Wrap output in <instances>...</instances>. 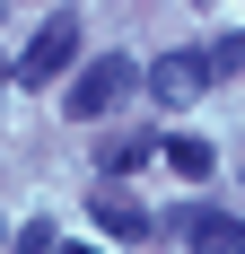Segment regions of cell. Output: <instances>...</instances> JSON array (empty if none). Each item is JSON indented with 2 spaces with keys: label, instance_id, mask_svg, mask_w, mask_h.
I'll use <instances>...</instances> for the list:
<instances>
[{
  "label": "cell",
  "instance_id": "6da1fadb",
  "mask_svg": "<svg viewBox=\"0 0 245 254\" xmlns=\"http://www.w3.org/2000/svg\"><path fill=\"white\" fill-rule=\"evenodd\" d=\"M131 88H140V62H131V53H105V62H88V70L70 79V123H97V114H114L122 97H131Z\"/></svg>",
  "mask_w": 245,
  "mask_h": 254
},
{
  "label": "cell",
  "instance_id": "7a4b0ae2",
  "mask_svg": "<svg viewBox=\"0 0 245 254\" xmlns=\"http://www.w3.org/2000/svg\"><path fill=\"white\" fill-rule=\"evenodd\" d=\"M70 62H79V9H53V18L35 26V44L18 53V70H9V79H26V88H53Z\"/></svg>",
  "mask_w": 245,
  "mask_h": 254
},
{
  "label": "cell",
  "instance_id": "3957f363",
  "mask_svg": "<svg viewBox=\"0 0 245 254\" xmlns=\"http://www.w3.org/2000/svg\"><path fill=\"white\" fill-rule=\"evenodd\" d=\"M149 97L158 105H193L201 88H219V79H210V44H184V53H158V62H149Z\"/></svg>",
  "mask_w": 245,
  "mask_h": 254
},
{
  "label": "cell",
  "instance_id": "277c9868",
  "mask_svg": "<svg viewBox=\"0 0 245 254\" xmlns=\"http://www.w3.org/2000/svg\"><path fill=\"white\" fill-rule=\"evenodd\" d=\"M88 210H97V228H105V237H149V210L131 202L122 184H97V202H88Z\"/></svg>",
  "mask_w": 245,
  "mask_h": 254
},
{
  "label": "cell",
  "instance_id": "5b68a950",
  "mask_svg": "<svg viewBox=\"0 0 245 254\" xmlns=\"http://www.w3.org/2000/svg\"><path fill=\"white\" fill-rule=\"evenodd\" d=\"M193 254H245V219H219V210H193Z\"/></svg>",
  "mask_w": 245,
  "mask_h": 254
},
{
  "label": "cell",
  "instance_id": "8992f818",
  "mask_svg": "<svg viewBox=\"0 0 245 254\" xmlns=\"http://www.w3.org/2000/svg\"><path fill=\"white\" fill-rule=\"evenodd\" d=\"M149 149H158L149 131H114V140H105V176H131V167H149Z\"/></svg>",
  "mask_w": 245,
  "mask_h": 254
},
{
  "label": "cell",
  "instance_id": "52a82bcc",
  "mask_svg": "<svg viewBox=\"0 0 245 254\" xmlns=\"http://www.w3.org/2000/svg\"><path fill=\"white\" fill-rule=\"evenodd\" d=\"M167 167H175V176H210V140H167Z\"/></svg>",
  "mask_w": 245,
  "mask_h": 254
},
{
  "label": "cell",
  "instance_id": "ba28073f",
  "mask_svg": "<svg viewBox=\"0 0 245 254\" xmlns=\"http://www.w3.org/2000/svg\"><path fill=\"white\" fill-rule=\"evenodd\" d=\"M53 246H61V237H53V219H26V228H18V246H9V254H53Z\"/></svg>",
  "mask_w": 245,
  "mask_h": 254
},
{
  "label": "cell",
  "instance_id": "9c48e42d",
  "mask_svg": "<svg viewBox=\"0 0 245 254\" xmlns=\"http://www.w3.org/2000/svg\"><path fill=\"white\" fill-rule=\"evenodd\" d=\"M53 254H97V246H53Z\"/></svg>",
  "mask_w": 245,
  "mask_h": 254
}]
</instances>
